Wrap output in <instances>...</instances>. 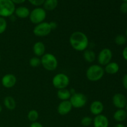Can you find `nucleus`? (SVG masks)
I'll list each match as a JSON object with an SVG mask.
<instances>
[{"mask_svg": "<svg viewBox=\"0 0 127 127\" xmlns=\"http://www.w3.org/2000/svg\"><path fill=\"white\" fill-rule=\"evenodd\" d=\"M70 45L77 52H84L89 44L88 37L81 31H75L71 34L69 38Z\"/></svg>", "mask_w": 127, "mask_h": 127, "instance_id": "obj_1", "label": "nucleus"}, {"mask_svg": "<svg viewBox=\"0 0 127 127\" xmlns=\"http://www.w3.org/2000/svg\"><path fill=\"white\" fill-rule=\"evenodd\" d=\"M104 68L99 64H93L89 66L86 71V78L91 82L99 81L104 77Z\"/></svg>", "mask_w": 127, "mask_h": 127, "instance_id": "obj_2", "label": "nucleus"}, {"mask_svg": "<svg viewBox=\"0 0 127 127\" xmlns=\"http://www.w3.org/2000/svg\"><path fill=\"white\" fill-rule=\"evenodd\" d=\"M41 65L48 71H55L58 66V61L57 57L51 53H46L40 58Z\"/></svg>", "mask_w": 127, "mask_h": 127, "instance_id": "obj_3", "label": "nucleus"}, {"mask_svg": "<svg viewBox=\"0 0 127 127\" xmlns=\"http://www.w3.org/2000/svg\"><path fill=\"white\" fill-rule=\"evenodd\" d=\"M16 5L11 0H0V17H10L14 14Z\"/></svg>", "mask_w": 127, "mask_h": 127, "instance_id": "obj_4", "label": "nucleus"}, {"mask_svg": "<svg viewBox=\"0 0 127 127\" xmlns=\"http://www.w3.org/2000/svg\"><path fill=\"white\" fill-rule=\"evenodd\" d=\"M30 21L35 25L44 22L47 17V11L43 7H36L30 12Z\"/></svg>", "mask_w": 127, "mask_h": 127, "instance_id": "obj_5", "label": "nucleus"}, {"mask_svg": "<svg viewBox=\"0 0 127 127\" xmlns=\"http://www.w3.org/2000/svg\"><path fill=\"white\" fill-rule=\"evenodd\" d=\"M52 84L53 87L58 90L66 89L69 84V78L65 73H58L53 76Z\"/></svg>", "mask_w": 127, "mask_h": 127, "instance_id": "obj_6", "label": "nucleus"}, {"mask_svg": "<svg viewBox=\"0 0 127 127\" xmlns=\"http://www.w3.org/2000/svg\"><path fill=\"white\" fill-rule=\"evenodd\" d=\"M73 108L81 109L85 106L88 102V98L85 94L81 93H75L72 94L69 99Z\"/></svg>", "mask_w": 127, "mask_h": 127, "instance_id": "obj_7", "label": "nucleus"}, {"mask_svg": "<svg viewBox=\"0 0 127 127\" xmlns=\"http://www.w3.org/2000/svg\"><path fill=\"white\" fill-rule=\"evenodd\" d=\"M113 58L112 51L109 48H104L102 49L98 53L96 57L98 64L102 66H105L110 63Z\"/></svg>", "mask_w": 127, "mask_h": 127, "instance_id": "obj_8", "label": "nucleus"}, {"mask_svg": "<svg viewBox=\"0 0 127 127\" xmlns=\"http://www.w3.org/2000/svg\"><path fill=\"white\" fill-rule=\"evenodd\" d=\"M52 29L49 22H43L35 25L33 29V33L35 36L38 37H43L48 35L52 32Z\"/></svg>", "mask_w": 127, "mask_h": 127, "instance_id": "obj_9", "label": "nucleus"}, {"mask_svg": "<svg viewBox=\"0 0 127 127\" xmlns=\"http://www.w3.org/2000/svg\"><path fill=\"white\" fill-rule=\"evenodd\" d=\"M112 104L117 109H124L127 104V99L122 93H116L112 97Z\"/></svg>", "mask_w": 127, "mask_h": 127, "instance_id": "obj_10", "label": "nucleus"}, {"mask_svg": "<svg viewBox=\"0 0 127 127\" xmlns=\"http://www.w3.org/2000/svg\"><path fill=\"white\" fill-rule=\"evenodd\" d=\"M17 83V78L16 76L11 73H7L4 75L1 79V84L6 89L12 88L16 85Z\"/></svg>", "mask_w": 127, "mask_h": 127, "instance_id": "obj_11", "label": "nucleus"}, {"mask_svg": "<svg viewBox=\"0 0 127 127\" xmlns=\"http://www.w3.org/2000/svg\"><path fill=\"white\" fill-rule=\"evenodd\" d=\"M73 109L71 104L69 100L61 101L57 107V112L60 115H66L70 113Z\"/></svg>", "mask_w": 127, "mask_h": 127, "instance_id": "obj_12", "label": "nucleus"}, {"mask_svg": "<svg viewBox=\"0 0 127 127\" xmlns=\"http://www.w3.org/2000/svg\"><path fill=\"white\" fill-rule=\"evenodd\" d=\"M104 110V105L100 100H94L92 102L89 106V110L91 114L94 116L100 115Z\"/></svg>", "mask_w": 127, "mask_h": 127, "instance_id": "obj_13", "label": "nucleus"}, {"mask_svg": "<svg viewBox=\"0 0 127 127\" xmlns=\"http://www.w3.org/2000/svg\"><path fill=\"white\" fill-rule=\"evenodd\" d=\"M93 124L94 127H109V120L105 115L100 114L95 116L93 119Z\"/></svg>", "mask_w": 127, "mask_h": 127, "instance_id": "obj_14", "label": "nucleus"}, {"mask_svg": "<svg viewBox=\"0 0 127 127\" xmlns=\"http://www.w3.org/2000/svg\"><path fill=\"white\" fill-rule=\"evenodd\" d=\"M32 50H33V52L35 57L40 58L45 53L46 47L43 42H41V41H38L33 44Z\"/></svg>", "mask_w": 127, "mask_h": 127, "instance_id": "obj_15", "label": "nucleus"}, {"mask_svg": "<svg viewBox=\"0 0 127 127\" xmlns=\"http://www.w3.org/2000/svg\"><path fill=\"white\" fill-rule=\"evenodd\" d=\"M30 11L29 9L26 6H21L16 7L14 14L15 16L20 19H26L29 17Z\"/></svg>", "mask_w": 127, "mask_h": 127, "instance_id": "obj_16", "label": "nucleus"}, {"mask_svg": "<svg viewBox=\"0 0 127 127\" xmlns=\"http://www.w3.org/2000/svg\"><path fill=\"white\" fill-rule=\"evenodd\" d=\"M104 69V71L107 74H110V75H114V74H117L119 71L120 66L117 62H110V63L105 66Z\"/></svg>", "mask_w": 127, "mask_h": 127, "instance_id": "obj_17", "label": "nucleus"}, {"mask_svg": "<svg viewBox=\"0 0 127 127\" xmlns=\"http://www.w3.org/2000/svg\"><path fill=\"white\" fill-rule=\"evenodd\" d=\"M127 117V112L125 109H117L114 112L113 118L117 122L121 123L125 121Z\"/></svg>", "mask_w": 127, "mask_h": 127, "instance_id": "obj_18", "label": "nucleus"}, {"mask_svg": "<svg viewBox=\"0 0 127 127\" xmlns=\"http://www.w3.org/2000/svg\"><path fill=\"white\" fill-rule=\"evenodd\" d=\"M96 53L92 50L86 49L83 52V58L88 63H93L96 59Z\"/></svg>", "mask_w": 127, "mask_h": 127, "instance_id": "obj_19", "label": "nucleus"}, {"mask_svg": "<svg viewBox=\"0 0 127 127\" xmlns=\"http://www.w3.org/2000/svg\"><path fill=\"white\" fill-rule=\"evenodd\" d=\"M5 107L9 110H13L16 107V102L12 96H6L3 100Z\"/></svg>", "mask_w": 127, "mask_h": 127, "instance_id": "obj_20", "label": "nucleus"}, {"mask_svg": "<svg viewBox=\"0 0 127 127\" xmlns=\"http://www.w3.org/2000/svg\"><path fill=\"white\" fill-rule=\"evenodd\" d=\"M71 96V94L70 93V91H69V89H67V88L59 89L57 92V97L62 101L69 100Z\"/></svg>", "mask_w": 127, "mask_h": 127, "instance_id": "obj_21", "label": "nucleus"}, {"mask_svg": "<svg viewBox=\"0 0 127 127\" xmlns=\"http://www.w3.org/2000/svg\"><path fill=\"white\" fill-rule=\"evenodd\" d=\"M58 5V0H45L43 2V9L46 11H52L55 9Z\"/></svg>", "mask_w": 127, "mask_h": 127, "instance_id": "obj_22", "label": "nucleus"}, {"mask_svg": "<svg viewBox=\"0 0 127 127\" xmlns=\"http://www.w3.org/2000/svg\"><path fill=\"white\" fill-rule=\"evenodd\" d=\"M38 118H39V114H38V111L35 109L31 110L27 114V119L31 122H37Z\"/></svg>", "mask_w": 127, "mask_h": 127, "instance_id": "obj_23", "label": "nucleus"}, {"mask_svg": "<svg viewBox=\"0 0 127 127\" xmlns=\"http://www.w3.org/2000/svg\"><path fill=\"white\" fill-rule=\"evenodd\" d=\"M127 42V38L125 35L123 34H119L115 37V43L117 45L122 46L125 45Z\"/></svg>", "mask_w": 127, "mask_h": 127, "instance_id": "obj_24", "label": "nucleus"}, {"mask_svg": "<svg viewBox=\"0 0 127 127\" xmlns=\"http://www.w3.org/2000/svg\"><path fill=\"white\" fill-rule=\"evenodd\" d=\"M29 64L32 68H36L41 64L40 58L37 57H33L29 60Z\"/></svg>", "mask_w": 127, "mask_h": 127, "instance_id": "obj_25", "label": "nucleus"}, {"mask_svg": "<svg viewBox=\"0 0 127 127\" xmlns=\"http://www.w3.org/2000/svg\"><path fill=\"white\" fill-rule=\"evenodd\" d=\"M93 118L89 116H85L82 118L81 120V124L84 127H89L93 124Z\"/></svg>", "mask_w": 127, "mask_h": 127, "instance_id": "obj_26", "label": "nucleus"}, {"mask_svg": "<svg viewBox=\"0 0 127 127\" xmlns=\"http://www.w3.org/2000/svg\"><path fill=\"white\" fill-rule=\"evenodd\" d=\"M7 22L5 18L0 17V34L3 33L7 29Z\"/></svg>", "mask_w": 127, "mask_h": 127, "instance_id": "obj_27", "label": "nucleus"}, {"mask_svg": "<svg viewBox=\"0 0 127 127\" xmlns=\"http://www.w3.org/2000/svg\"><path fill=\"white\" fill-rule=\"evenodd\" d=\"M29 2L33 6L35 7H40V6L43 5V2L45 0H28Z\"/></svg>", "mask_w": 127, "mask_h": 127, "instance_id": "obj_28", "label": "nucleus"}, {"mask_svg": "<svg viewBox=\"0 0 127 127\" xmlns=\"http://www.w3.org/2000/svg\"><path fill=\"white\" fill-rule=\"evenodd\" d=\"M120 11L122 13L127 14V2H123L120 6Z\"/></svg>", "mask_w": 127, "mask_h": 127, "instance_id": "obj_29", "label": "nucleus"}, {"mask_svg": "<svg viewBox=\"0 0 127 127\" xmlns=\"http://www.w3.org/2000/svg\"><path fill=\"white\" fill-rule=\"evenodd\" d=\"M122 85L124 88L127 90V74H125L122 78Z\"/></svg>", "mask_w": 127, "mask_h": 127, "instance_id": "obj_30", "label": "nucleus"}, {"mask_svg": "<svg viewBox=\"0 0 127 127\" xmlns=\"http://www.w3.org/2000/svg\"><path fill=\"white\" fill-rule=\"evenodd\" d=\"M29 127H43V125L41 123L38 122H32L30 125Z\"/></svg>", "mask_w": 127, "mask_h": 127, "instance_id": "obj_31", "label": "nucleus"}, {"mask_svg": "<svg viewBox=\"0 0 127 127\" xmlns=\"http://www.w3.org/2000/svg\"><path fill=\"white\" fill-rule=\"evenodd\" d=\"M49 24L52 30L56 29L57 28V27H58V24H57V22H55V21H52V22H49Z\"/></svg>", "mask_w": 127, "mask_h": 127, "instance_id": "obj_32", "label": "nucleus"}, {"mask_svg": "<svg viewBox=\"0 0 127 127\" xmlns=\"http://www.w3.org/2000/svg\"><path fill=\"white\" fill-rule=\"evenodd\" d=\"M122 57L127 62V46L124 48L122 51Z\"/></svg>", "mask_w": 127, "mask_h": 127, "instance_id": "obj_33", "label": "nucleus"}, {"mask_svg": "<svg viewBox=\"0 0 127 127\" xmlns=\"http://www.w3.org/2000/svg\"><path fill=\"white\" fill-rule=\"evenodd\" d=\"M27 0H11L12 2L16 4H23L24 2H25Z\"/></svg>", "mask_w": 127, "mask_h": 127, "instance_id": "obj_34", "label": "nucleus"}, {"mask_svg": "<svg viewBox=\"0 0 127 127\" xmlns=\"http://www.w3.org/2000/svg\"><path fill=\"white\" fill-rule=\"evenodd\" d=\"M114 127H125L124 125H123L122 124H120V123H119V124H116V125L114 126Z\"/></svg>", "mask_w": 127, "mask_h": 127, "instance_id": "obj_35", "label": "nucleus"}, {"mask_svg": "<svg viewBox=\"0 0 127 127\" xmlns=\"http://www.w3.org/2000/svg\"><path fill=\"white\" fill-rule=\"evenodd\" d=\"M2 105H1V104H0V113L2 112Z\"/></svg>", "mask_w": 127, "mask_h": 127, "instance_id": "obj_36", "label": "nucleus"}, {"mask_svg": "<svg viewBox=\"0 0 127 127\" xmlns=\"http://www.w3.org/2000/svg\"><path fill=\"white\" fill-rule=\"evenodd\" d=\"M125 34H126V37H127V29H126V31H125Z\"/></svg>", "mask_w": 127, "mask_h": 127, "instance_id": "obj_37", "label": "nucleus"}, {"mask_svg": "<svg viewBox=\"0 0 127 127\" xmlns=\"http://www.w3.org/2000/svg\"><path fill=\"white\" fill-rule=\"evenodd\" d=\"M125 110H126L127 112V105H126V107H125Z\"/></svg>", "mask_w": 127, "mask_h": 127, "instance_id": "obj_38", "label": "nucleus"}, {"mask_svg": "<svg viewBox=\"0 0 127 127\" xmlns=\"http://www.w3.org/2000/svg\"><path fill=\"white\" fill-rule=\"evenodd\" d=\"M123 1H124V2H127V0H122Z\"/></svg>", "mask_w": 127, "mask_h": 127, "instance_id": "obj_39", "label": "nucleus"}, {"mask_svg": "<svg viewBox=\"0 0 127 127\" xmlns=\"http://www.w3.org/2000/svg\"><path fill=\"white\" fill-rule=\"evenodd\" d=\"M1 55H0V62H1Z\"/></svg>", "mask_w": 127, "mask_h": 127, "instance_id": "obj_40", "label": "nucleus"}]
</instances>
